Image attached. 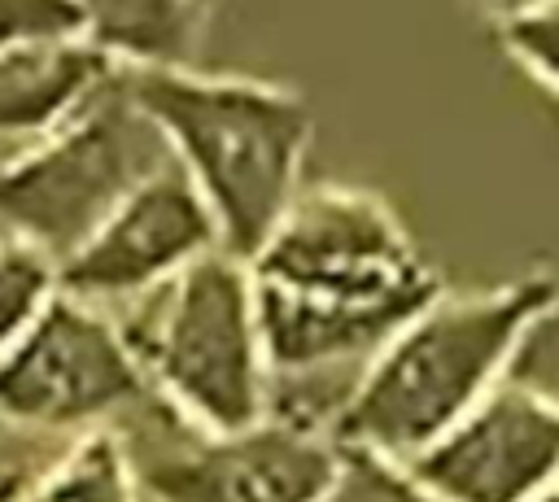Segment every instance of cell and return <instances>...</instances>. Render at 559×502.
Wrapping results in <instances>:
<instances>
[{
    "label": "cell",
    "instance_id": "cell-7",
    "mask_svg": "<svg viewBox=\"0 0 559 502\" xmlns=\"http://www.w3.org/2000/svg\"><path fill=\"white\" fill-rule=\"evenodd\" d=\"M127 450L148 502H319L341 445L266 415L262 423L223 437L179 423V441L162 450Z\"/></svg>",
    "mask_w": 559,
    "mask_h": 502
},
{
    "label": "cell",
    "instance_id": "cell-13",
    "mask_svg": "<svg viewBox=\"0 0 559 502\" xmlns=\"http://www.w3.org/2000/svg\"><path fill=\"white\" fill-rule=\"evenodd\" d=\"M57 292V266L17 240H0V358L26 336Z\"/></svg>",
    "mask_w": 559,
    "mask_h": 502
},
{
    "label": "cell",
    "instance_id": "cell-12",
    "mask_svg": "<svg viewBox=\"0 0 559 502\" xmlns=\"http://www.w3.org/2000/svg\"><path fill=\"white\" fill-rule=\"evenodd\" d=\"M131 450L118 428L70 437L9 502H140Z\"/></svg>",
    "mask_w": 559,
    "mask_h": 502
},
{
    "label": "cell",
    "instance_id": "cell-5",
    "mask_svg": "<svg viewBox=\"0 0 559 502\" xmlns=\"http://www.w3.org/2000/svg\"><path fill=\"white\" fill-rule=\"evenodd\" d=\"M166 162L162 131L114 74L39 148L0 166V227L61 266Z\"/></svg>",
    "mask_w": 559,
    "mask_h": 502
},
{
    "label": "cell",
    "instance_id": "cell-11",
    "mask_svg": "<svg viewBox=\"0 0 559 502\" xmlns=\"http://www.w3.org/2000/svg\"><path fill=\"white\" fill-rule=\"evenodd\" d=\"M83 39L131 70H175L192 48L188 0H79Z\"/></svg>",
    "mask_w": 559,
    "mask_h": 502
},
{
    "label": "cell",
    "instance_id": "cell-6",
    "mask_svg": "<svg viewBox=\"0 0 559 502\" xmlns=\"http://www.w3.org/2000/svg\"><path fill=\"white\" fill-rule=\"evenodd\" d=\"M153 397L118 323L70 292H52L26 336L0 358V419L48 441H70Z\"/></svg>",
    "mask_w": 559,
    "mask_h": 502
},
{
    "label": "cell",
    "instance_id": "cell-18",
    "mask_svg": "<svg viewBox=\"0 0 559 502\" xmlns=\"http://www.w3.org/2000/svg\"><path fill=\"white\" fill-rule=\"evenodd\" d=\"M533 502H559V485H555V489H546V493H542V498H533Z\"/></svg>",
    "mask_w": 559,
    "mask_h": 502
},
{
    "label": "cell",
    "instance_id": "cell-15",
    "mask_svg": "<svg viewBox=\"0 0 559 502\" xmlns=\"http://www.w3.org/2000/svg\"><path fill=\"white\" fill-rule=\"evenodd\" d=\"M57 39H83L79 0H0V52Z\"/></svg>",
    "mask_w": 559,
    "mask_h": 502
},
{
    "label": "cell",
    "instance_id": "cell-9",
    "mask_svg": "<svg viewBox=\"0 0 559 502\" xmlns=\"http://www.w3.org/2000/svg\"><path fill=\"white\" fill-rule=\"evenodd\" d=\"M406 467L441 502H533L559 485V402L502 380Z\"/></svg>",
    "mask_w": 559,
    "mask_h": 502
},
{
    "label": "cell",
    "instance_id": "cell-8",
    "mask_svg": "<svg viewBox=\"0 0 559 502\" xmlns=\"http://www.w3.org/2000/svg\"><path fill=\"white\" fill-rule=\"evenodd\" d=\"M214 249L218 223L188 170L170 157L57 266V288L105 310L109 301L153 292Z\"/></svg>",
    "mask_w": 559,
    "mask_h": 502
},
{
    "label": "cell",
    "instance_id": "cell-1",
    "mask_svg": "<svg viewBox=\"0 0 559 502\" xmlns=\"http://www.w3.org/2000/svg\"><path fill=\"white\" fill-rule=\"evenodd\" d=\"M271 380L367 362L432 297V271L397 218L362 192L293 196L271 240L245 262Z\"/></svg>",
    "mask_w": 559,
    "mask_h": 502
},
{
    "label": "cell",
    "instance_id": "cell-4",
    "mask_svg": "<svg viewBox=\"0 0 559 502\" xmlns=\"http://www.w3.org/2000/svg\"><path fill=\"white\" fill-rule=\"evenodd\" d=\"M118 323L153 397L197 432H245L266 419L271 367L249 266L214 249L127 301Z\"/></svg>",
    "mask_w": 559,
    "mask_h": 502
},
{
    "label": "cell",
    "instance_id": "cell-14",
    "mask_svg": "<svg viewBox=\"0 0 559 502\" xmlns=\"http://www.w3.org/2000/svg\"><path fill=\"white\" fill-rule=\"evenodd\" d=\"M319 502H441V498L406 463L376 454V450L341 445L336 471Z\"/></svg>",
    "mask_w": 559,
    "mask_h": 502
},
{
    "label": "cell",
    "instance_id": "cell-16",
    "mask_svg": "<svg viewBox=\"0 0 559 502\" xmlns=\"http://www.w3.org/2000/svg\"><path fill=\"white\" fill-rule=\"evenodd\" d=\"M507 48L546 83L559 87V0H542L515 17H507L502 31Z\"/></svg>",
    "mask_w": 559,
    "mask_h": 502
},
{
    "label": "cell",
    "instance_id": "cell-17",
    "mask_svg": "<svg viewBox=\"0 0 559 502\" xmlns=\"http://www.w3.org/2000/svg\"><path fill=\"white\" fill-rule=\"evenodd\" d=\"M493 13H502V17H515V13H524V9H533V4H542V0H485Z\"/></svg>",
    "mask_w": 559,
    "mask_h": 502
},
{
    "label": "cell",
    "instance_id": "cell-3",
    "mask_svg": "<svg viewBox=\"0 0 559 502\" xmlns=\"http://www.w3.org/2000/svg\"><path fill=\"white\" fill-rule=\"evenodd\" d=\"M118 87L162 131L170 157L205 196L218 249L249 262L293 205L310 140L306 105L275 87L179 70H127Z\"/></svg>",
    "mask_w": 559,
    "mask_h": 502
},
{
    "label": "cell",
    "instance_id": "cell-10",
    "mask_svg": "<svg viewBox=\"0 0 559 502\" xmlns=\"http://www.w3.org/2000/svg\"><path fill=\"white\" fill-rule=\"evenodd\" d=\"M114 74V61L87 39L26 44L0 52V140L57 131Z\"/></svg>",
    "mask_w": 559,
    "mask_h": 502
},
{
    "label": "cell",
    "instance_id": "cell-2",
    "mask_svg": "<svg viewBox=\"0 0 559 502\" xmlns=\"http://www.w3.org/2000/svg\"><path fill=\"white\" fill-rule=\"evenodd\" d=\"M555 301L559 284L550 275L432 297L362 362L332 441L411 463L502 384L507 362Z\"/></svg>",
    "mask_w": 559,
    "mask_h": 502
}]
</instances>
